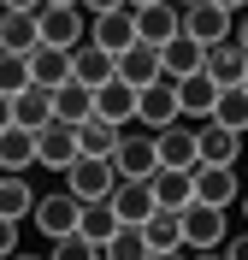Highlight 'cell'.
I'll return each mask as SVG.
<instances>
[{"label": "cell", "mask_w": 248, "mask_h": 260, "mask_svg": "<svg viewBox=\"0 0 248 260\" xmlns=\"http://www.w3.org/2000/svg\"><path fill=\"white\" fill-rule=\"evenodd\" d=\"M178 219H183V248H195V254H219V243L231 237V219L213 201H183Z\"/></svg>", "instance_id": "6da1fadb"}, {"label": "cell", "mask_w": 248, "mask_h": 260, "mask_svg": "<svg viewBox=\"0 0 248 260\" xmlns=\"http://www.w3.org/2000/svg\"><path fill=\"white\" fill-rule=\"evenodd\" d=\"M53 118V89H42V83H24L12 95V124H24V130H42Z\"/></svg>", "instance_id": "7402d4cb"}, {"label": "cell", "mask_w": 248, "mask_h": 260, "mask_svg": "<svg viewBox=\"0 0 248 260\" xmlns=\"http://www.w3.org/2000/svg\"><path fill=\"white\" fill-rule=\"evenodd\" d=\"M118 77L130 83V89L154 83V77H160V48H154V42H130V48L118 53Z\"/></svg>", "instance_id": "d4e9b609"}, {"label": "cell", "mask_w": 248, "mask_h": 260, "mask_svg": "<svg viewBox=\"0 0 248 260\" xmlns=\"http://www.w3.org/2000/svg\"><path fill=\"white\" fill-rule=\"evenodd\" d=\"M107 201H113V213L124 219V225H142V219L160 207V201H154V183H148V178H118Z\"/></svg>", "instance_id": "5bb4252c"}, {"label": "cell", "mask_w": 248, "mask_h": 260, "mask_svg": "<svg viewBox=\"0 0 248 260\" xmlns=\"http://www.w3.org/2000/svg\"><path fill=\"white\" fill-rule=\"evenodd\" d=\"M201 160L236 166V160H242V130L219 124V118H201Z\"/></svg>", "instance_id": "d6986e66"}, {"label": "cell", "mask_w": 248, "mask_h": 260, "mask_svg": "<svg viewBox=\"0 0 248 260\" xmlns=\"http://www.w3.org/2000/svg\"><path fill=\"white\" fill-rule=\"evenodd\" d=\"M36 166V130L6 124L0 130V172H30Z\"/></svg>", "instance_id": "484cf974"}, {"label": "cell", "mask_w": 248, "mask_h": 260, "mask_svg": "<svg viewBox=\"0 0 248 260\" xmlns=\"http://www.w3.org/2000/svg\"><path fill=\"white\" fill-rule=\"evenodd\" d=\"M36 42H42V30H36V12L0 6V48H6V53H30Z\"/></svg>", "instance_id": "cb8c5ba5"}, {"label": "cell", "mask_w": 248, "mask_h": 260, "mask_svg": "<svg viewBox=\"0 0 248 260\" xmlns=\"http://www.w3.org/2000/svg\"><path fill=\"white\" fill-rule=\"evenodd\" d=\"M183 30L195 36V42H225V36L236 30V12L219 6V0H189V6H183Z\"/></svg>", "instance_id": "ba28073f"}, {"label": "cell", "mask_w": 248, "mask_h": 260, "mask_svg": "<svg viewBox=\"0 0 248 260\" xmlns=\"http://www.w3.org/2000/svg\"><path fill=\"white\" fill-rule=\"evenodd\" d=\"M236 201H242V219H248V189H242V195H236Z\"/></svg>", "instance_id": "b9f144b4"}, {"label": "cell", "mask_w": 248, "mask_h": 260, "mask_svg": "<svg viewBox=\"0 0 248 260\" xmlns=\"http://www.w3.org/2000/svg\"><path fill=\"white\" fill-rule=\"evenodd\" d=\"M213 101H219V83L207 77V71L178 77V107H183V118H213Z\"/></svg>", "instance_id": "ffe728a7"}, {"label": "cell", "mask_w": 248, "mask_h": 260, "mask_svg": "<svg viewBox=\"0 0 248 260\" xmlns=\"http://www.w3.org/2000/svg\"><path fill=\"white\" fill-rule=\"evenodd\" d=\"M65 77H71V48L36 42V48H30V83H42V89H59Z\"/></svg>", "instance_id": "ac0fdd59"}, {"label": "cell", "mask_w": 248, "mask_h": 260, "mask_svg": "<svg viewBox=\"0 0 248 260\" xmlns=\"http://www.w3.org/2000/svg\"><path fill=\"white\" fill-rule=\"evenodd\" d=\"M77 213H83V201L71 189H53V195H36V207H30V225L42 231V237H65V231H77Z\"/></svg>", "instance_id": "277c9868"}, {"label": "cell", "mask_w": 248, "mask_h": 260, "mask_svg": "<svg viewBox=\"0 0 248 260\" xmlns=\"http://www.w3.org/2000/svg\"><path fill=\"white\" fill-rule=\"evenodd\" d=\"M95 113V89L77 77H65L59 89H53V118H65V124H83V118Z\"/></svg>", "instance_id": "4316f807"}, {"label": "cell", "mask_w": 248, "mask_h": 260, "mask_svg": "<svg viewBox=\"0 0 248 260\" xmlns=\"http://www.w3.org/2000/svg\"><path fill=\"white\" fill-rule=\"evenodd\" d=\"M0 6H18V12H42V0H0Z\"/></svg>", "instance_id": "f35d334b"}, {"label": "cell", "mask_w": 248, "mask_h": 260, "mask_svg": "<svg viewBox=\"0 0 248 260\" xmlns=\"http://www.w3.org/2000/svg\"><path fill=\"white\" fill-rule=\"evenodd\" d=\"M213 118L248 136V89H242V83H225V89H219V101H213Z\"/></svg>", "instance_id": "1f68e13d"}, {"label": "cell", "mask_w": 248, "mask_h": 260, "mask_svg": "<svg viewBox=\"0 0 248 260\" xmlns=\"http://www.w3.org/2000/svg\"><path fill=\"white\" fill-rule=\"evenodd\" d=\"M242 65H248V53H242V42L236 36H225V42H207V59H201V71L225 89V83H242Z\"/></svg>", "instance_id": "2e32d148"}, {"label": "cell", "mask_w": 248, "mask_h": 260, "mask_svg": "<svg viewBox=\"0 0 248 260\" xmlns=\"http://www.w3.org/2000/svg\"><path fill=\"white\" fill-rule=\"evenodd\" d=\"M231 36H236V42H242V53H248V6H242V12H236V30H231Z\"/></svg>", "instance_id": "8d00e7d4"}, {"label": "cell", "mask_w": 248, "mask_h": 260, "mask_svg": "<svg viewBox=\"0 0 248 260\" xmlns=\"http://www.w3.org/2000/svg\"><path fill=\"white\" fill-rule=\"evenodd\" d=\"M18 225H24V219H6V213H0V260L18 254Z\"/></svg>", "instance_id": "e575fe53"}, {"label": "cell", "mask_w": 248, "mask_h": 260, "mask_svg": "<svg viewBox=\"0 0 248 260\" xmlns=\"http://www.w3.org/2000/svg\"><path fill=\"white\" fill-rule=\"evenodd\" d=\"M59 6H83V0H59Z\"/></svg>", "instance_id": "7bdbcfd3"}, {"label": "cell", "mask_w": 248, "mask_h": 260, "mask_svg": "<svg viewBox=\"0 0 248 260\" xmlns=\"http://www.w3.org/2000/svg\"><path fill=\"white\" fill-rule=\"evenodd\" d=\"M118 225H124V219L113 213V201H83V213H77V231L89 237V243H107Z\"/></svg>", "instance_id": "f1b7e54d"}, {"label": "cell", "mask_w": 248, "mask_h": 260, "mask_svg": "<svg viewBox=\"0 0 248 260\" xmlns=\"http://www.w3.org/2000/svg\"><path fill=\"white\" fill-rule=\"evenodd\" d=\"M154 148H160V166H195L201 160V118H171V124L154 130Z\"/></svg>", "instance_id": "3957f363"}, {"label": "cell", "mask_w": 248, "mask_h": 260, "mask_svg": "<svg viewBox=\"0 0 248 260\" xmlns=\"http://www.w3.org/2000/svg\"><path fill=\"white\" fill-rule=\"evenodd\" d=\"M242 89H248V65H242Z\"/></svg>", "instance_id": "ee69618b"}, {"label": "cell", "mask_w": 248, "mask_h": 260, "mask_svg": "<svg viewBox=\"0 0 248 260\" xmlns=\"http://www.w3.org/2000/svg\"><path fill=\"white\" fill-rule=\"evenodd\" d=\"M171 118H183V107H178V83H171V77L142 83V89H136V124L160 130V124H171Z\"/></svg>", "instance_id": "8992f818"}, {"label": "cell", "mask_w": 248, "mask_h": 260, "mask_svg": "<svg viewBox=\"0 0 248 260\" xmlns=\"http://www.w3.org/2000/svg\"><path fill=\"white\" fill-rule=\"evenodd\" d=\"M89 42H100L107 53H124L136 42V6L124 0V6H113V12H95V24H89Z\"/></svg>", "instance_id": "8fae6325"}, {"label": "cell", "mask_w": 248, "mask_h": 260, "mask_svg": "<svg viewBox=\"0 0 248 260\" xmlns=\"http://www.w3.org/2000/svg\"><path fill=\"white\" fill-rule=\"evenodd\" d=\"M201 59H207V42H195L189 30H178L171 42H160V77H189V71H201Z\"/></svg>", "instance_id": "4fadbf2b"}, {"label": "cell", "mask_w": 248, "mask_h": 260, "mask_svg": "<svg viewBox=\"0 0 248 260\" xmlns=\"http://www.w3.org/2000/svg\"><path fill=\"white\" fill-rule=\"evenodd\" d=\"M30 207H36L30 178H24V172H6V178H0V213H6V219H30Z\"/></svg>", "instance_id": "f546056e"}, {"label": "cell", "mask_w": 248, "mask_h": 260, "mask_svg": "<svg viewBox=\"0 0 248 260\" xmlns=\"http://www.w3.org/2000/svg\"><path fill=\"white\" fill-rule=\"evenodd\" d=\"M71 77L89 83V89H100L107 77H118V53H107L100 42H77V48H71Z\"/></svg>", "instance_id": "9a60e30c"}, {"label": "cell", "mask_w": 248, "mask_h": 260, "mask_svg": "<svg viewBox=\"0 0 248 260\" xmlns=\"http://www.w3.org/2000/svg\"><path fill=\"white\" fill-rule=\"evenodd\" d=\"M219 6H231V12H242V6H248V0H219Z\"/></svg>", "instance_id": "60d3db41"}, {"label": "cell", "mask_w": 248, "mask_h": 260, "mask_svg": "<svg viewBox=\"0 0 248 260\" xmlns=\"http://www.w3.org/2000/svg\"><path fill=\"white\" fill-rule=\"evenodd\" d=\"M118 136H124V124H113V118H100V113H89L77 124V148H83V154H107V160H113Z\"/></svg>", "instance_id": "83f0119b"}, {"label": "cell", "mask_w": 248, "mask_h": 260, "mask_svg": "<svg viewBox=\"0 0 248 260\" xmlns=\"http://www.w3.org/2000/svg\"><path fill=\"white\" fill-rule=\"evenodd\" d=\"M113 6H124V0H83V12L95 18V12H113Z\"/></svg>", "instance_id": "74e56055"}, {"label": "cell", "mask_w": 248, "mask_h": 260, "mask_svg": "<svg viewBox=\"0 0 248 260\" xmlns=\"http://www.w3.org/2000/svg\"><path fill=\"white\" fill-rule=\"evenodd\" d=\"M178 6H189V0H178Z\"/></svg>", "instance_id": "bcb514c9"}, {"label": "cell", "mask_w": 248, "mask_h": 260, "mask_svg": "<svg viewBox=\"0 0 248 260\" xmlns=\"http://www.w3.org/2000/svg\"><path fill=\"white\" fill-rule=\"evenodd\" d=\"M95 113L100 118H113V124H136V89L124 77H107L95 89Z\"/></svg>", "instance_id": "44dd1931"}, {"label": "cell", "mask_w": 248, "mask_h": 260, "mask_svg": "<svg viewBox=\"0 0 248 260\" xmlns=\"http://www.w3.org/2000/svg\"><path fill=\"white\" fill-rule=\"evenodd\" d=\"M183 30V6L178 0H148V6H136V42H171Z\"/></svg>", "instance_id": "30bf717a"}, {"label": "cell", "mask_w": 248, "mask_h": 260, "mask_svg": "<svg viewBox=\"0 0 248 260\" xmlns=\"http://www.w3.org/2000/svg\"><path fill=\"white\" fill-rule=\"evenodd\" d=\"M219 254H231V260H248V237H225V243H219Z\"/></svg>", "instance_id": "d590c367"}, {"label": "cell", "mask_w": 248, "mask_h": 260, "mask_svg": "<svg viewBox=\"0 0 248 260\" xmlns=\"http://www.w3.org/2000/svg\"><path fill=\"white\" fill-rule=\"evenodd\" d=\"M77 154H83V148H77V124H65V118H48V124L36 130V166L65 172Z\"/></svg>", "instance_id": "5b68a950"}, {"label": "cell", "mask_w": 248, "mask_h": 260, "mask_svg": "<svg viewBox=\"0 0 248 260\" xmlns=\"http://www.w3.org/2000/svg\"><path fill=\"white\" fill-rule=\"evenodd\" d=\"M195 201H213V207H231L242 183H236V166H219V160H195Z\"/></svg>", "instance_id": "9c48e42d"}, {"label": "cell", "mask_w": 248, "mask_h": 260, "mask_svg": "<svg viewBox=\"0 0 248 260\" xmlns=\"http://www.w3.org/2000/svg\"><path fill=\"white\" fill-rule=\"evenodd\" d=\"M53 260H100V243H89L83 231H65L53 237Z\"/></svg>", "instance_id": "836d02e7"}, {"label": "cell", "mask_w": 248, "mask_h": 260, "mask_svg": "<svg viewBox=\"0 0 248 260\" xmlns=\"http://www.w3.org/2000/svg\"><path fill=\"white\" fill-rule=\"evenodd\" d=\"M130 6H148V0H130Z\"/></svg>", "instance_id": "f6af8a7d"}, {"label": "cell", "mask_w": 248, "mask_h": 260, "mask_svg": "<svg viewBox=\"0 0 248 260\" xmlns=\"http://www.w3.org/2000/svg\"><path fill=\"white\" fill-rule=\"evenodd\" d=\"M12 124V95H0V130Z\"/></svg>", "instance_id": "ab89813d"}, {"label": "cell", "mask_w": 248, "mask_h": 260, "mask_svg": "<svg viewBox=\"0 0 248 260\" xmlns=\"http://www.w3.org/2000/svg\"><path fill=\"white\" fill-rule=\"evenodd\" d=\"M36 30H42V42H53V48H77V42H83V18H77V6L42 0V12H36Z\"/></svg>", "instance_id": "7c38bea8"}, {"label": "cell", "mask_w": 248, "mask_h": 260, "mask_svg": "<svg viewBox=\"0 0 248 260\" xmlns=\"http://www.w3.org/2000/svg\"><path fill=\"white\" fill-rule=\"evenodd\" d=\"M113 183H118V172H113L107 154H77V160L65 166V189L77 195V201H107Z\"/></svg>", "instance_id": "7a4b0ae2"}, {"label": "cell", "mask_w": 248, "mask_h": 260, "mask_svg": "<svg viewBox=\"0 0 248 260\" xmlns=\"http://www.w3.org/2000/svg\"><path fill=\"white\" fill-rule=\"evenodd\" d=\"M142 237H148V254H183V219L178 207H154L142 219Z\"/></svg>", "instance_id": "e0dca14e"}, {"label": "cell", "mask_w": 248, "mask_h": 260, "mask_svg": "<svg viewBox=\"0 0 248 260\" xmlns=\"http://www.w3.org/2000/svg\"><path fill=\"white\" fill-rule=\"evenodd\" d=\"M30 83V53H6L0 48V95H18Z\"/></svg>", "instance_id": "d6a6232c"}, {"label": "cell", "mask_w": 248, "mask_h": 260, "mask_svg": "<svg viewBox=\"0 0 248 260\" xmlns=\"http://www.w3.org/2000/svg\"><path fill=\"white\" fill-rule=\"evenodd\" d=\"M100 260H148V237L142 225H118L107 243H100Z\"/></svg>", "instance_id": "4dcf8cb0"}, {"label": "cell", "mask_w": 248, "mask_h": 260, "mask_svg": "<svg viewBox=\"0 0 248 260\" xmlns=\"http://www.w3.org/2000/svg\"><path fill=\"white\" fill-rule=\"evenodd\" d=\"M148 183H154V201H160V207H183V201H195V172H189V166H160Z\"/></svg>", "instance_id": "603a6c76"}, {"label": "cell", "mask_w": 248, "mask_h": 260, "mask_svg": "<svg viewBox=\"0 0 248 260\" xmlns=\"http://www.w3.org/2000/svg\"><path fill=\"white\" fill-rule=\"evenodd\" d=\"M113 172H118V178H154V172H160L154 130H142V136H118V148H113Z\"/></svg>", "instance_id": "52a82bcc"}]
</instances>
